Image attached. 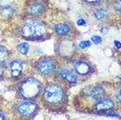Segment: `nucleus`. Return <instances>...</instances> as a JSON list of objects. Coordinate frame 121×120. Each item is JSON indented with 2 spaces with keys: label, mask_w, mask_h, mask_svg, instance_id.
<instances>
[{
  "label": "nucleus",
  "mask_w": 121,
  "mask_h": 120,
  "mask_svg": "<svg viewBox=\"0 0 121 120\" xmlns=\"http://www.w3.org/2000/svg\"><path fill=\"white\" fill-rule=\"evenodd\" d=\"M42 99L48 108L59 110L65 107L67 102V93L65 89L59 83H48L43 90Z\"/></svg>",
  "instance_id": "obj_1"
},
{
  "label": "nucleus",
  "mask_w": 121,
  "mask_h": 120,
  "mask_svg": "<svg viewBox=\"0 0 121 120\" xmlns=\"http://www.w3.org/2000/svg\"><path fill=\"white\" fill-rule=\"evenodd\" d=\"M42 91L40 81L33 77H28L22 80L18 86V92L25 99H34L40 95Z\"/></svg>",
  "instance_id": "obj_2"
},
{
  "label": "nucleus",
  "mask_w": 121,
  "mask_h": 120,
  "mask_svg": "<svg viewBox=\"0 0 121 120\" xmlns=\"http://www.w3.org/2000/svg\"><path fill=\"white\" fill-rule=\"evenodd\" d=\"M45 25L39 21H29L22 25L20 34L27 39H39L45 34Z\"/></svg>",
  "instance_id": "obj_3"
},
{
  "label": "nucleus",
  "mask_w": 121,
  "mask_h": 120,
  "mask_svg": "<svg viewBox=\"0 0 121 120\" xmlns=\"http://www.w3.org/2000/svg\"><path fill=\"white\" fill-rule=\"evenodd\" d=\"M16 113L24 117H34L37 114L38 105L31 99L24 100L15 107Z\"/></svg>",
  "instance_id": "obj_4"
},
{
  "label": "nucleus",
  "mask_w": 121,
  "mask_h": 120,
  "mask_svg": "<svg viewBox=\"0 0 121 120\" xmlns=\"http://www.w3.org/2000/svg\"><path fill=\"white\" fill-rule=\"evenodd\" d=\"M56 69V62L52 59L44 57L35 63V70L42 75H49Z\"/></svg>",
  "instance_id": "obj_5"
},
{
  "label": "nucleus",
  "mask_w": 121,
  "mask_h": 120,
  "mask_svg": "<svg viewBox=\"0 0 121 120\" xmlns=\"http://www.w3.org/2000/svg\"><path fill=\"white\" fill-rule=\"evenodd\" d=\"M73 67H74V71H76L78 74H80L81 76L90 75L93 71V68L86 60H77V61L74 62Z\"/></svg>",
  "instance_id": "obj_6"
},
{
  "label": "nucleus",
  "mask_w": 121,
  "mask_h": 120,
  "mask_svg": "<svg viewBox=\"0 0 121 120\" xmlns=\"http://www.w3.org/2000/svg\"><path fill=\"white\" fill-rule=\"evenodd\" d=\"M115 103L110 98H102L94 106V110L97 112H105L114 108Z\"/></svg>",
  "instance_id": "obj_7"
},
{
  "label": "nucleus",
  "mask_w": 121,
  "mask_h": 120,
  "mask_svg": "<svg viewBox=\"0 0 121 120\" xmlns=\"http://www.w3.org/2000/svg\"><path fill=\"white\" fill-rule=\"evenodd\" d=\"M84 94L87 97H90L93 99L99 100L105 96V90L100 86H92L87 88L84 91Z\"/></svg>",
  "instance_id": "obj_8"
},
{
  "label": "nucleus",
  "mask_w": 121,
  "mask_h": 120,
  "mask_svg": "<svg viewBox=\"0 0 121 120\" xmlns=\"http://www.w3.org/2000/svg\"><path fill=\"white\" fill-rule=\"evenodd\" d=\"M58 75L60 76L64 81H66L68 84H70L71 86L76 85V83H77V80L78 79H77V76H76L75 72L71 70H69V69H65V68L60 69L59 70V72H58Z\"/></svg>",
  "instance_id": "obj_9"
},
{
  "label": "nucleus",
  "mask_w": 121,
  "mask_h": 120,
  "mask_svg": "<svg viewBox=\"0 0 121 120\" xmlns=\"http://www.w3.org/2000/svg\"><path fill=\"white\" fill-rule=\"evenodd\" d=\"M46 9V5L42 1H35L28 6V13L33 16H40Z\"/></svg>",
  "instance_id": "obj_10"
},
{
  "label": "nucleus",
  "mask_w": 121,
  "mask_h": 120,
  "mask_svg": "<svg viewBox=\"0 0 121 120\" xmlns=\"http://www.w3.org/2000/svg\"><path fill=\"white\" fill-rule=\"evenodd\" d=\"M9 66H10L11 74L13 76V78H18L21 75L22 70H23V63H22V61L19 60H12Z\"/></svg>",
  "instance_id": "obj_11"
},
{
  "label": "nucleus",
  "mask_w": 121,
  "mask_h": 120,
  "mask_svg": "<svg viewBox=\"0 0 121 120\" xmlns=\"http://www.w3.org/2000/svg\"><path fill=\"white\" fill-rule=\"evenodd\" d=\"M93 16L95 17V19L98 21H100V22H105L108 19V16H109V14H108V11L103 8V7H96L93 12Z\"/></svg>",
  "instance_id": "obj_12"
},
{
  "label": "nucleus",
  "mask_w": 121,
  "mask_h": 120,
  "mask_svg": "<svg viewBox=\"0 0 121 120\" xmlns=\"http://www.w3.org/2000/svg\"><path fill=\"white\" fill-rule=\"evenodd\" d=\"M54 31L60 36H66L71 34V27L68 24H59L54 27Z\"/></svg>",
  "instance_id": "obj_13"
},
{
  "label": "nucleus",
  "mask_w": 121,
  "mask_h": 120,
  "mask_svg": "<svg viewBox=\"0 0 121 120\" xmlns=\"http://www.w3.org/2000/svg\"><path fill=\"white\" fill-rule=\"evenodd\" d=\"M7 60V51L5 47L0 45V67H3Z\"/></svg>",
  "instance_id": "obj_14"
},
{
  "label": "nucleus",
  "mask_w": 121,
  "mask_h": 120,
  "mask_svg": "<svg viewBox=\"0 0 121 120\" xmlns=\"http://www.w3.org/2000/svg\"><path fill=\"white\" fill-rule=\"evenodd\" d=\"M17 50L19 51L22 54H27L28 51H29V45L27 43H21L17 46Z\"/></svg>",
  "instance_id": "obj_15"
},
{
  "label": "nucleus",
  "mask_w": 121,
  "mask_h": 120,
  "mask_svg": "<svg viewBox=\"0 0 121 120\" xmlns=\"http://www.w3.org/2000/svg\"><path fill=\"white\" fill-rule=\"evenodd\" d=\"M113 7L117 13L121 15V0H115L113 3Z\"/></svg>",
  "instance_id": "obj_16"
},
{
  "label": "nucleus",
  "mask_w": 121,
  "mask_h": 120,
  "mask_svg": "<svg viewBox=\"0 0 121 120\" xmlns=\"http://www.w3.org/2000/svg\"><path fill=\"white\" fill-rule=\"evenodd\" d=\"M2 14H3V15H5V16H9L13 14V9L9 6L4 7L3 10H2Z\"/></svg>",
  "instance_id": "obj_17"
},
{
  "label": "nucleus",
  "mask_w": 121,
  "mask_h": 120,
  "mask_svg": "<svg viewBox=\"0 0 121 120\" xmlns=\"http://www.w3.org/2000/svg\"><path fill=\"white\" fill-rule=\"evenodd\" d=\"M91 43L90 41H82V42L80 43L79 46H80V48H81V49H86V48H89L91 46Z\"/></svg>",
  "instance_id": "obj_18"
},
{
  "label": "nucleus",
  "mask_w": 121,
  "mask_h": 120,
  "mask_svg": "<svg viewBox=\"0 0 121 120\" xmlns=\"http://www.w3.org/2000/svg\"><path fill=\"white\" fill-rule=\"evenodd\" d=\"M84 2L90 4V5H99V4H101L104 0H83Z\"/></svg>",
  "instance_id": "obj_19"
},
{
  "label": "nucleus",
  "mask_w": 121,
  "mask_h": 120,
  "mask_svg": "<svg viewBox=\"0 0 121 120\" xmlns=\"http://www.w3.org/2000/svg\"><path fill=\"white\" fill-rule=\"evenodd\" d=\"M91 41H93V43H96V44H99L102 40H101V38L99 37V36L95 35V36H93V37L91 38Z\"/></svg>",
  "instance_id": "obj_20"
},
{
  "label": "nucleus",
  "mask_w": 121,
  "mask_h": 120,
  "mask_svg": "<svg viewBox=\"0 0 121 120\" xmlns=\"http://www.w3.org/2000/svg\"><path fill=\"white\" fill-rule=\"evenodd\" d=\"M77 24L79 25H81V26H82V25H86V22L84 19H79L78 22H77Z\"/></svg>",
  "instance_id": "obj_21"
},
{
  "label": "nucleus",
  "mask_w": 121,
  "mask_h": 120,
  "mask_svg": "<svg viewBox=\"0 0 121 120\" xmlns=\"http://www.w3.org/2000/svg\"><path fill=\"white\" fill-rule=\"evenodd\" d=\"M117 99H118L119 102L121 103V88L118 90V91H117Z\"/></svg>",
  "instance_id": "obj_22"
},
{
  "label": "nucleus",
  "mask_w": 121,
  "mask_h": 120,
  "mask_svg": "<svg viewBox=\"0 0 121 120\" xmlns=\"http://www.w3.org/2000/svg\"><path fill=\"white\" fill-rule=\"evenodd\" d=\"M115 45H116L117 47H121V43H117V41H115Z\"/></svg>",
  "instance_id": "obj_23"
},
{
  "label": "nucleus",
  "mask_w": 121,
  "mask_h": 120,
  "mask_svg": "<svg viewBox=\"0 0 121 120\" xmlns=\"http://www.w3.org/2000/svg\"><path fill=\"white\" fill-rule=\"evenodd\" d=\"M3 118H5V116L3 115L1 112H0V119H3Z\"/></svg>",
  "instance_id": "obj_24"
}]
</instances>
